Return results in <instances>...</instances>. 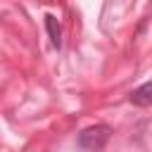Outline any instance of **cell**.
<instances>
[{"mask_svg": "<svg viewBox=\"0 0 152 152\" xmlns=\"http://www.w3.org/2000/svg\"><path fill=\"white\" fill-rule=\"evenodd\" d=\"M45 28H48V36H50V43L55 50H62V28H59V21L57 17L52 14H45Z\"/></svg>", "mask_w": 152, "mask_h": 152, "instance_id": "obj_3", "label": "cell"}, {"mask_svg": "<svg viewBox=\"0 0 152 152\" xmlns=\"http://www.w3.org/2000/svg\"><path fill=\"white\" fill-rule=\"evenodd\" d=\"M112 133H114L112 126H107V124H93V126H88V128H83L78 133L76 145L81 150H102L109 142Z\"/></svg>", "mask_w": 152, "mask_h": 152, "instance_id": "obj_1", "label": "cell"}, {"mask_svg": "<svg viewBox=\"0 0 152 152\" xmlns=\"http://www.w3.org/2000/svg\"><path fill=\"white\" fill-rule=\"evenodd\" d=\"M131 104H135V107H150L152 104V81H145V83H140L133 93H131Z\"/></svg>", "mask_w": 152, "mask_h": 152, "instance_id": "obj_2", "label": "cell"}]
</instances>
